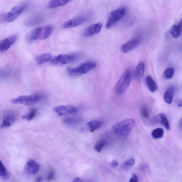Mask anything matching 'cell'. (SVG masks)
Listing matches in <instances>:
<instances>
[{"label": "cell", "mask_w": 182, "mask_h": 182, "mask_svg": "<svg viewBox=\"0 0 182 182\" xmlns=\"http://www.w3.org/2000/svg\"><path fill=\"white\" fill-rule=\"evenodd\" d=\"M135 121L132 119H127L114 124L112 127L113 132L117 135L125 137L130 134L134 127Z\"/></svg>", "instance_id": "1"}, {"label": "cell", "mask_w": 182, "mask_h": 182, "mask_svg": "<svg viewBox=\"0 0 182 182\" xmlns=\"http://www.w3.org/2000/svg\"><path fill=\"white\" fill-rule=\"evenodd\" d=\"M97 66V64L92 61H89L82 63L75 68H68V74L72 76H78L85 74L91 70L94 69Z\"/></svg>", "instance_id": "2"}, {"label": "cell", "mask_w": 182, "mask_h": 182, "mask_svg": "<svg viewBox=\"0 0 182 182\" xmlns=\"http://www.w3.org/2000/svg\"><path fill=\"white\" fill-rule=\"evenodd\" d=\"M131 74L129 70L125 71L120 77L115 87V92L117 95H122L126 92L131 82Z\"/></svg>", "instance_id": "3"}, {"label": "cell", "mask_w": 182, "mask_h": 182, "mask_svg": "<svg viewBox=\"0 0 182 182\" xmlns=\"http://www.w3.org/2000/svg\"><path fill=\"white\" fill-rule=\"evenodd\" d=\"M39 95H21L12 100L11 103L15 104H22L29 106L36 104L41 99Z\"/></svg>", "instance_id": "4"}, {"label": "cell", "mask_w": 182, "mask_h": 182, "mask_svg": "<svg viewBox=\"0 0 182 182\" xmlns=\"http://www.w3.org/2000/svg\"><path fill=\"white\" fill-rule=\"evenodd\" d=\"M126 13V8H120L112 11L110 14L106 25L107 29H110L122 19Z\"/></svg>", "instance_id": "5"}, {"label": "cell", "mask_w": 182, "mask_h": 182, "mask_svg": "<svg viewBox=\"0 0 182 182\" xmlns=\"http://www.w3.org/2000/svg\"><path fill=\"white\" fill-rule=\"evenodd\" d=\"M76 58V56L74 55L61 54L54 58L51 63L54 65L62 66L72 62Z\"/></svg>", "instance_id": "6"}, {"label": "cell", "mask_w": 182, "mask_h": 182, "mask_svg": "<svg viewBox=\"0 0 182 182\" xmlns=\"http://www.w3.org/2000/svg\"><path fill=\"white\" fill-rule=\"evenodd\" d=\"M25 6H17L14 8L6 14L4 17V20L6 22H14L18 18L21 13L25 9Z\"/></svg>", "instance_id": "7"}, {"label": "cell", "mask_w": 182, "mask_h": 182, "mask_svg": "<svg viewBox=\"0 0 182 182\" xmlns=\"http://www.w3.org/2000/svg\"><path fill=\"white\" fill-rule=\"evenodd\" d=\"M53 111L59 116H66L76 113L78 109L76 107L71 105H65L54 108Z\"/></svg>", "instance_id": "8"}, {"label": "cell", "mask_w": 182, "mask_h": 182, "mask_svg": "<svg viewBox=\"0 0 182 182\" xmlns=\"http://www.w3.org/2000/svg\"><path fill=\"white\" fill-rule=\"evenodd\" d=\"M43 28L36 27L28 33L26 36V40L28 43H31L38 40H43Z\"/></svg>", "instance_id": "9"}, {"label": "cell", "mask_w": 182, "mask_h": 182, "mask_svg": "<svg viewBox=\"0 0 182 182\" xmlns=\"http://www.w3.org/2000/svg\"><path fill=\"white\" fill-rule=\"evenodd\" d=\"M87 20V17L85 16L75 17L65 22L63 25V27L68 29L77 27L83 24Z\"/></svg>", "instance_id": "10"}, {"label": "cell", "mask_w": 182, "mask_h": 182, "mask_svg": "<svg viewBox=\"0 0 182 182\" xmlns=\"http://www.w3.org/2000/svg\"><path fill=\"white\" fill-rule=\"evenodd\" d=\"M17 36L11 35L4 39L0 43V52L1 53L6 52L17 41Z\"/></svg>", "instance_id": "11"}, {"label": "cell", "mask_w": 182, "mask_h": 182, "mask_svg": "<svg viewBox=\"0 0 182 182\" xmlns=\"http://www.w3.org/2000/svg\"><path fill=\"white\" fill-rule=\"evenodd\" d=\"M140 41L141 39L139 38H136L129 40L122 46L121 50L124 53H127L137 46Z\"/></svg>", "instance_id": "12"}, {"label": "cell", "mask_w": 182, "mask_h": 182, "mask_svg": "<svg viewBox=\"0 0 182 182\" xmlns=\"http://www.w3.org/2000/svg\"><path fill=\"white\" fill-rule=\"evenodd\" d=\"M40 169L38 164L35 160H30L26 164L24 167V171L27 174L29 175H35Z\"/></svg>", "instance_id": "13"}, {"label": "cell", "mask_w": 182, "mask_h": 182, "mask_svg": "<svg viewBox=\"0 0 182 182\" xmlns=\"http://www.w3.org/2000/svg\"><path fill=\"white\" fill-rule=\"evenodd\" d=\"M102 25L100 23L92 24L89 26L84 32V35L87 37L93 36L100 32Z\"/></svg>", "instance_id": "14"}, {"label": "cell", "mask_w": 182, "mask_h": 182, "mask_svg": "<svg viewBox=\"0 0 182 182\" xmlns=\"http://www.w3.org/2000/svg\"><path fill=\"white\" fill-rule=\"evenodd\" d=\"M15 117L13 114H6L3 117V122L1 126V129L6 128L13 125L15 123Z\"/></svg>", "instance_id": "15"}, {"label": "cell", "mask_w": 182, "mask_h": 182, "mask_svg": "<svg viewBox=\"0 0 182 182\" xmlns=\"http://www.w3.org/2000/svg\"><path fill=\"white\" fill-rule=\"evenodd\" d=\"M51 58V54L50 53H45L37 56L35 60L37 64L41 65L50 61Z\"/></svg>", "instance_id": "16"}, {"label": "cell", "mask_w": 182, "mask_h": 182, "mask_svg": "<svg viewBox=\"0 0 182 182\" xmlns=\"http://www.w3.org/2000/svg\"><path fill=\"white\" fill-rule=\"evenodd\" d=\"M87 125L89 130L93 132L101 127L103 122L100 120H93L87 122Z\"/></svg>", "instance_id": "17"}, {"label": "cell", "mask_w": 182, "mask_h": 182, "mask_svg": "<svg viewBox=\"0 0 182 182\" xmlns=\"http://www.w3.org/2000/svg\"><path fill=\"white\" fill-rule=\"evenodd\" d=\"M71 1L72 0H51L49 3L48 6L50 8H55L64 6Z\"/></svg>", "instance_id": "18"}, {"label": "cell", "mask_w": 182, "mask_h": 182, "mask_svg": "<svg viewBox=\"0 0 182 182\" xmlns=\"http://www.w3.org/2000/svg\"><path fill=\"white\" fill-rule=\"evenodd\" d=\"M0 176L1 179L4 180H9L11 176L10 173L9 172L1 161L0 165Z\"/></svg>", "instance_id": "19"}, {"label": "cell", "mask_w": 182, "mask_h": 182, "mask_svg": "<svg viewBox=\"0 0 182 182\" xmlns=\"http://www.w3.org/2000/svg\"><path fill=\"white\" fill-rule=\"evenodd\" d=\"M147 84L149 89L152 92H155L157 90V85L152 77L150 76H148L146 78Z\"/></svg>", "instance_id": "20"}, {"label": "cell", "mask_w": 182, "mask_h": 182, "mask_svg": "<svg viewBox=\"0 0 182 182\" xmlns=\"http://www.w3.org/2000/svg\"><path fill=\"white\" fill-rule=\"evenodd\" d=\"M145 70V65L144 62H141L136 66L135 69V75L137 78L140 79L142 77L144 74Z\"/></svg>", "instance_id": "21"}, {"label": "cell", "mask_w": 182, "mask_h": 182, "mask_svg": "<svg viewBox=\"0 0 182 182\" xmlns=\"http://www.w3.org/2000/svg\"><path fill=\"white\" fill-rule=\"evenodd\" d=\"M164 131L161 128L156 129L152 131V136L154 139H160L163 136Z\"/></svg>", "instance_id": "22"}, {"label": "cell", "mask_w": 182, "mask_h": 182, "mask_svg": "<svg viewBox=\"0 0 182 182\" xmlns=\"http://www.w3.org/2000/svg\"><path fill=\"white\" fill-rule=\"evenodd\" d=\"M159 116L161 122L165 128L167 130L170 129V125L165 115H164L163 113H161L159 114Z\"/></svg>", "instance_id": "23"}, {"label": "cell", "mask_w": 182, "mask_h": 182, "mask_svg": "<svg viewBox=\"0 0 182 182\" xmlns=\"http://www.w3.org/2000/svg\"><path fill=\"white\" fill-rule=\"evenodd\" d=\"M36 114V110L35 109H32L30 110L28 113L23 115L22 118L23 120L27 121H30L35 116Z\"/></svg>", "instance_id": "24"}, {"label": "cell", "mask_w": 182, "mask_h": 182, "mask_svg": "<svg viewBox=\"0 0 182 182\" xmlns=\"http://www.w3.org/2000/svg\"><path fill=\"white\" fill-rule=\"evenodd\" d=\"M135 162L134 158H129L124 162L122 166V168L125 170H128L134 166Z\"/></svg>", "instance_id": "25"}, {"label": "cell", "mask_w": 182, "mask_h": 182, "mask_svg": "<svg viewBox=\"0 0 182 182\" xmlns=\"http://www.w3.org/2000/svg\"><path fill=\"white\" fill-rule=\"evenodd\" d=\"M106 145V142L104 139L99 141L94 147V149L96 152H100Z\"/></svg>", "instance_id": "26"}, {"label": "cell", "mask_w": 182, "mask_h": 182, "mask_svg": "<svg viewBox=\"0 0 182 182\" xmlns=\"http://www.w3.org/2000/svg\"><path fill=\"white\" fill-rule=\"evenodd\" d=\"M170 32L173 38H177L179 36L181 32L178 26L174 25L171 27Z\"/></svg>", "instance_id": "27"}, {"label": "cell", "mask_w": 182, "mask_h": 182, "mask_svg": "<svg viewBox=\"0 0 182 182\" xmlns=\"http://www.w3.org/2000/svg\"><path fill=\"white\" fill-rule=\"evenodd\" d=\"M174 71L173 68L169 67L167 68L164 71L163 73V76L164 78L167 79H170L172 78L174 76Z\"/></svg>", "instance_id": "28"}, {"label": "cell", "mask_w": 182, "mask_h": 182, "mask_svg": "<svg viewBox=\"0 0 182 182\" xmlns=\"http://www.w3.org/2000/svg\"><path fill=\"white\" fill-rule=\"evenodd\" d=\"M174 95L167 91L164 95V100L168 104H170L172 102Z\"/></svg>", "instance_id": "29"}, {"label": "cell", "mask_w": 182, "mask_h": 182, "mask_svg": "<svg viewBox=\"0 0 182 182\" xmlns=\"http://www.w3.org/2000/svg\"><path fill=\"white\" fill-rule=\"evenodd\" d=\"M141 114L142 118H147L150 116L149 109L147 106H143L141 108Z\"/></svg>", "instance_id": "30"}, {"label": "cell", "mask_w": 182, "mask_h": 182, "mask_svg": "<svg viewBox=\"0 0 182 182\" xmlns=\"http://www.w3.org/2000/svg\"><path fill=\"white\" fill-rule=\"evenodd\" d=\"M79 121L78 119L75 118H67L64 120L65 123L69 125H75L78 123Z\"/></svg>", "instance_id": "31"}, {"label": "cell", "mask_w": 182, "mask_h": 182, "mask_svg": "<svg viewBox=\"0 0 182 182\" xmlns=\"http://www.w3.org/2000/svg\"><path fill=\"white\" fill-rule=\"evenodd\" d=\"M55 170L53 169H51L48 174L47 180L48 181H50L55 178Z\"/></svg>", "instance_id": "32"}, {"label": "cell", "mask_w": 182, "mask_h": 182, "mask_svg": "<svg viewBox=\"0 0 182 182\" xmlns=\"http://www.w3.org/2000/svg\"><path fill=\"white\" fill-rule=\"evenodd\" d=\"M139 181V178L136 174H134L132 175L130 178L129 182H137Z\"/></svg>", "instance_id": "33"}, {"label": "cell", "mask_w": 182, "mask_h": 182, "mask_svg": "<svg viewBox=\"0 0 182 182\" xmlns=\"http://www.w3.org/2000/svg\"><path fill=\"white\" fill-rule=\"evenodd\" d=\"M168 91H169V92H170V93L174 95L175 93V88L174 87L170 86L169 87Z\"/></svg>", "instance_id": "34"}, {"label": "cell", "mask_w": 182, "mask_h": 182, "mask_svg": "<svg viewBox=\"0 0 182 182\" xmlns=\"http://www.w3.org/2000/svg\"><path fill=\"white\" fill-rule=\"evenodd\" d=\"M118 165V162L116 161L113 160L111 162V165L113 167H116Z\"/></svg>", "instance_id": "35"}, {"label": "cell", "mask_w": 182, "mask_h": 182, "mask_svg": "<svg viewBox=\"0 0 182 182\" xmlns=\"http://www.w3.org/2000/svg\"><path fill=\"white\" fill-rule=\"evenodd\" d=\"M43 178L41 176H38L36 178V182H41L43 181Z\"/></svg>", "instance_id": "36"}, {"label": "cell", "mask_w": 182, "mask_h": 182, "mask_svg": "<svg viewBox=\"0 0 182 182\" xmlns=\"http://www.w3.org/2000/svg\"><path fill=\"white\" fill-rule=\"evenodd\" d=\"M177 106L178 107H182V99H180L179 100H178V101L177 103Z\"/></svg>", "instance_id": "37"}, {"label": "cell", "mask_w": 182, "mask_h": 182, "mask_svg": "<svg viewBox=\"0 0 182 182\" xmlns=\"http://www.w3.org/2000/svg\"><path fill=\"white\" fill-rule=\"evenodd\" d=\"M178 27H179L180 29V32H181L182 31V19L180 22H179V24H178Z\"/></svg>", "instance_id": "38"}, {"label": "cell", "mask_w": 182, "mask_h": 182, "mask_svg": "<svg viewBox=\"0 0 182 182\" xmlns=\"http://www.w3.org/2000/svg\"><path fill=\"white\" fill-rule=\"evenodd\" d=\"M73 182H82L81 180L79 178H74V180L73 181Z\"/></svg>", "instance_id": "39"}, {"label": "cell", "mask_w": 182, "mask_h": 182, "mask_svg": "<svg viewBox=\"0 0 182 182\" xmlns=\"http://www.w3.org/2000/svg\"><path fill=\"white\" fill-rule=\"evenodd\" d=\"M179 126L180 127L182 128V118L179 121Z\"/></svg>", "instance_id": "40"}]
</instances>
